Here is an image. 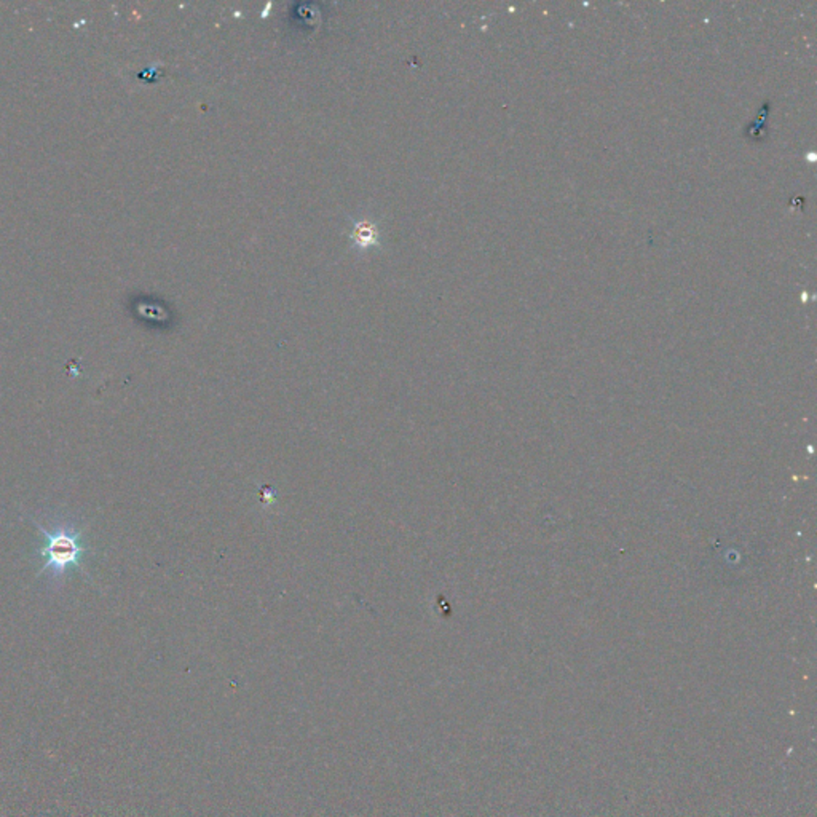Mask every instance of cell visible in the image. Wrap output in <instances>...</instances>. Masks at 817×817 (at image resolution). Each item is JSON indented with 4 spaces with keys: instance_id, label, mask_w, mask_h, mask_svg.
Here are the masks:
<instances>
[{
    "instance_id": "6da1fadb",
    "label": "cell",
    "mask_w": 817,
    "mask_h": 817,
    "mask_svg": "<svg viewBox=\"0 0 817 817\" xmlns=\"http://www.w3.org/2000/svg\"><path fill=\"white\" fill-rule=\"evenodd\" d=\"M38 529L47 537V545L42 550V556L47 559L44 571H50L55 577H58L69 567L79 565L83 548L79 541V533L74 529L66 526L53 529L38 526Z\"/></svg>"
},
{
    "instance_id": "7a4b0ae2",
    "label": "cell",
    "mask_w": 817,
    "mask_h": 817,
    "mask_svg": "<svg viewBox=\"0 0 817 817\" xmlns=\"http://www.w3.org/2000/svg\"><path fill=\"white\" fill-rule=\"evenodd\" d=\"M355 240L360 241L361 245H368L375 240V230L372 225H369L368 222L358 224L355 228Z\"/></svg>"
}]
</instances>
